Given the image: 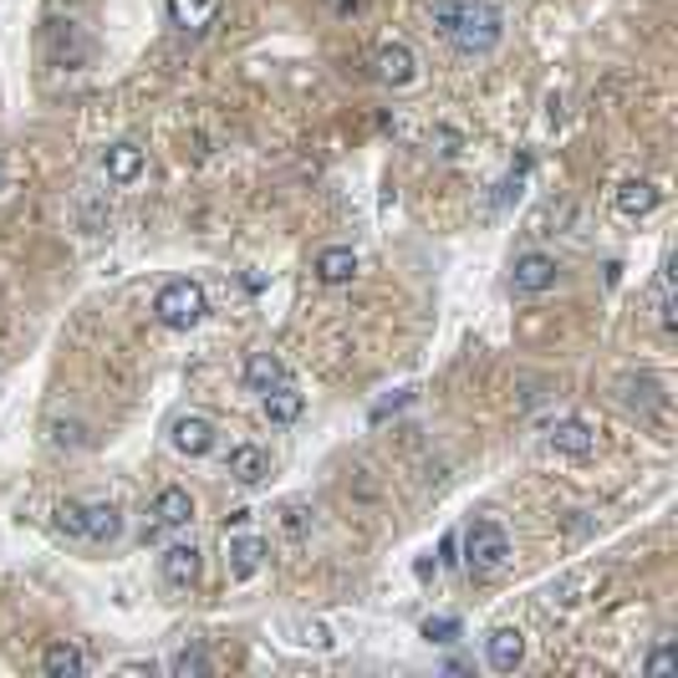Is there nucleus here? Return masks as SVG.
<instances>
[{"label":"nucleus","mask_w":678,"mask_h":678,"mask_svg":"<svg viewBox=\"0 0 678 678\" xmlns=\"http://www.w3.org/2000/svg\"><path fill=\"white\" fill-rule=\"evenodd\" d=\"M122 674H134V678H154V664H122Z\"/></svg>","instance_id":"nucleus-33"},{"label":"nucleus","mask_w":678,"mask_h":678,"mask_svg":"<svg viewBox=\"0 0 678 678\" xmlns=\"http://www.w3.org/2000/svg\"><path fill=\"white\" fill-rule=\"evenodd\" d=\"M245 521H250V510H245V505H240V510H230V515H225V531H240Z\"/></svg>","instance_id":"nucleus-32"},{"label":"nucleus","mask_w":678,"mask_h":678,"mask_svg":"<svg viewBox=\"0 0 678 678\" xmlns=\"http://www.w3.org/2000/svg\"><path fill=\"white\" fill-rule=\"evenodd\" d=\"M271 474V454L261 444H235L230 449V480L235 484H261Z\"/></svg>","instance_id":"nucleus-19"},{"label":"nucleus","mask_w":678,"mask_h":678,"mask_svg":"<svg viewBox=\"0 0 678 678\" xmlns=\"http://www.w3.org/2000/svg\"><path fill=\"white\" fill-rule=\"evenodd\" d=\"M281 632H286L296 648H316V654H332V648H337V632H332L327 622H316V618H286Z\"/></svg>","instance_id":"nucleus-18"},{"label":"nucleus","mask_w":678,"mask_h":678,"mask_svg":"<svg viewBox=\"0 0 678 678\" xmlns=\"http://www.w3.org/2000/svg\"><path fill=\"white\" fill-rule=\"evenodd\" d=\"M6 184H11V179H6V164H0V194H6Z\"/></svg>","instance_id":"nucleus-34"},{"label":"nucleus","mask_w":678,"mask_h":678,"mask_svg":"<svg viewBox=\"0 0 678 678\" xmlns=\"http://www.w3.org/2000/svg\"><path fill=\"white\" fill-rule=\"evenodd\" d=\"M225 567H230V581H250L255 571L266 567V541H261V535H230V546H225Z\"/></svg>","instance_id":"nucleus-11"},{"label":"nucleus","mask_w":678,"mask_h":678,"mask_svg":"<svg viewBox=\"0 0 678 678\" xmlns=\"http://www.w3.org/2000/svg\"><path fill=\"white\" fill-rule=\"evenodd\" d=\"M658 199H664V194H658V184H648V179H622L618 189H612V205H618L628 219L654 215Z\"/></svg>","instance_id":"nucleus-16"},{"label":"nucleus","mask_w":678,"mask_h":678,"mask_svg":"<svg viewBox=\"0 0 678 678\" xmlns=\"http://www.w3.org/2000/svg\"><path fill=\"white\" fill-rule=\"evenodd\" d=\"M642 668H648V674H674V668H678V654L668 648V642H658V648L648 654V664H642Z\"/></svg>","instance_id":"nucleus-29"},{"label":"nucleus","mask_w":678,"mask_h":678,"mask_svg":"<svg viewBox=\"0 0 678 678\" xmlns=\"http://www.w3.org/2000/svg\"><path fill=\"white\" fill-rule=\"evenodd\" d=\"M409 403H413V387H403V393H393V399H383V403H377V409H373V419H377V424H383L387 413H399V409H409Z\"/></svg>","instance_id":"nucleus-30"},{"label":"nucleus","mask_w":678,"mask_h":678,"mask_svg":"<svg viewBox=\"0 0 678 678\" xmlns=\"http://www.w3.org/2000/svg\"><path fill=\"white\" fill-rule=\"evenodd\" d=\"M373 67L387 87H409L413 77H419V57H413V47H403V41H383L377 57H373Z\"/></svg>","instance_id":"nucleus-10"},{"label":"nucleus","mask_w":678,"mask_h":678,"mask_svg":"<svg viewBox=\"0 0 678 678\" xmlns=\"http://www.w3.org/2000/svg\"><path fill=\"white\" fill-rule=\"evenodd\" d=\"M618 399L628 403L632 413H648V419H658V413L668 409V393H664V383H658V377H622Z\"/></svg>","instance_id":"nucleus-13"},{"label":"nucleus","mask_w":678,"mask_h":678,"mask_svg":"<svg viewBox=\"0 0 678 678\" xmlns=\"http://www.w3.org/2000/svg\"><path fill=\"white\" fill-rule=\"evenodd\" d=\"M215 16L219 0H169V21L179 31H205V26H215Z\"/></svg>","instance_id":"nucleus-22"},{"label":"nucleus","mask_w":678,"mask_h":678,"mask_svg":"<svg viewBox=\"0 0 678 678\" xmlns=\"http://www.w3.org/2000/svg\"><path fill=\"white\" fill-rule=\"evenodd\" d=\"M51 57L67 61V67H77L82 57H92V41H87L72 21H51Z\"/></svg>","instance_id":"nucleus-21"},{"label":"nucleus","mask_w":678,"mask_h":678,"mask_svg":"<svg viewBox=\"0 0 678 678\" xmlns=\"http://www.w3.org/2000/svg\"><path fill=\"white\" fill-rule=\"evenodd\" d=\"M47 434H51V444H57V449H87V444H92L82 419H51Z\"/></svg>","instance_id":"nucleus-24"},{"label":"nucleus","mask_w":678,"mask_h":678,"mask_svg":"<svg viewBox=\"0 0 678 678\" xmlns=\"http://www.w3.org/2000/svg\"><path fill=\"white\" fill-rule=\"evenodd\" d=\"M194 521V495L179 490V484H164L148 505V521H144V541H158L164 531H184Z\"/></svg>","instance_id":"nucleus-4"},{"label":"nucleus","mask_w":678,"mask_h":678,"mask_svg":"<svg viewBox=\"0 0 678 678\" xmlns=\"http://www.w3.org/2000/svg\"><path fill=\"white\" fill-rule=\"evenodd\" d=\"M209 668H215V664H209L205 648H179V654L169 658V674L174 678H205Z\"/></svg>","instance_id":"nucleus-25"},{"label":"nucleus","mask_w":678,"mask_h":678,"mask_svg":"<svg viewBox=\"0 0 678 678\" xmlns=\"http://www.w3.org/2000/svg\"><path fill=\"white\" fill-rule=\"evenodd\" d=\"M261 409H266L271 424H296V419H302V409H306V399L286 383V387H276V393H261Z\"/></svg>","instance_id":"nucleus-23"},{"label":"nucleus","mask_w":678,"mask_h":678,"mask_svg":"<svg viewBox=\"0 0 678 678\" xmlns=\"http://www.w3.org/2000/svg\"><path fill=\"white\" fill-rule=\"evenodd\" d=\"M557 281H561V266H557V255H546V250H521L515 266H510V286L521 291V296H546Z\"/></svg>","instance_id":"nucleus-5"},{"label":"nucleus","mask_w":678,"mask_h":678,"mask_svg":"<svg viewBox=\"0 0 678 678\" xmlns=\"http://www.w3.org/2000/svg\"><path fill=\"white\" fill-rule=\"evenodd\" d=\"M546 444L557 449V454H567V460H592L597 449V434L587 419H557L551 424V434H546Z\"/></svg>","instance_id":"nucleus-7"},{"label":"nucleus","mask_w":678,"mask_h":678,"mask_svg":"<svg viewBox=\"0 0 678 678\" xmlns=\"http://www.w3.org/2000/svg\"><path fill=\"white\" fill-rule=\"evenodd\" d=\"M363 6H367V0H327V11L342 16V21H352V16L363 11Z\"/></svg>","instance_id":"nucleus-31"},{"label":"nucleus","mask_w":678,"mask_h":678,"mask_svg":"<svg viewBox=\"0 0 678 678\" xmlns=\"http://www.w3.org/2000/svg\"><path fill=\"white\" fill-rule=\"evenodd\" d=\"M205 312H209V296H205V286H199V281H169V286H158V296H154V316L169 332L199 327V322H205Z\"/></svg>","instance_id":"nucleus-3"},{"label":"nucleus","mask_w":678,"mask_h":678,"mask_svg":"<svg viewBox=\"0 0 678 678\" xmlns=\"http://www.w3.org/2000/svg\"><path fill=\"white\" fill-rule=\"evenodd\" d=\"M57 531H67L72 541H82V500H61V505H57Z\"/></svg>","instance_id":"nucleus-27"},{"label":"nucleus","mask_w":678,"mask_h":678,"mask_svg":"<svg viewBox=\"0 0 678 678\" xmlns=\"http://www.w3.org/2000/svg\"><path fill=\"white\" fill-rule=\"evenodd\" d=\"M429 21L460 57H490L505 37V11L495 0H429Z\"/></svg>","instance_id":"nucleus-1"},{"label":"nucleus","mask_w":678,"mask_h":678,"mask_svg":"<svg viewBox=\"0 0 678 678\" xmlns=\"http://www.w3.org/2000/svg\"><path fill=\"white\" fill-rule=\"evenodd\" d=\"M312 271L322 286H352V276H357V250H352V245H327V250H316Z\"/></svg>","instance_id":"nucleus-12"},{"label":"nucleus","mask_w":678,"mask_h":678,"mask_svg":"<svg viewBox=\"0 0 678 678\" xmlns=\"http://www.w3.org/2000/svg\"><path fill=\"white\" fill-rule=\"evenodd\" d=\"M158 571H164V581L169 587H194L199 581V571H205V557H199V546H184V541H174V546H164V557H158Z\"/></svg>","instance_id":"nucleus-8"},{"label":"nucleus","mask_w":678,"mask_h":678,"mask_svg":"<svg viewBox=\"0 0 678 678\" xmlns=\"http://www.w3.org/2000/svg\"><path fill=\"white\" fill-rule=\"evenodd\" d=\"M41 674L47 678H82L87 674V658L77 642H51L47 654H41Z\"/></svg>","instance_id":"nucleus-20"},{"label":"nucleus","mask_w":678,"mask_h":678,"mask_svg":"<svg viewBox=\"0 0 678 678\" xmlns=\"http://www.w3.org/2000/svg\"><path fill=\"white\" fill-rule=\"evenodd\" d=\"M169 444L179 449L184 460H205L209 449L219 444V429H215V419H205V413H179L169 424Z\"/></svg>","instance_id":"nucleus-6"},{"label":"nucleus","mask_w":678,"mask_h":678,"mask_svg":"<svg viewBox=\"0 0 678 678\" xmlns=\"http://www.w3.org/2000/svg\"><path fill=\"white\" fill-rule=\"evenodd\" d=\"M484 664L495 674H515L525 664V632L521 628H495L484 638Z\"/></svg>","instance_id":"nucleus-9"},{"label":"nucleus","mask_w":678,"mask_h":678,"mask_svg":"<svg viewBox=\"0 0 678 678\" xmlns=\"http://www.w3.org/2000/svg\"><path fill=\"white\" fill-rule=\"evenodd\" d=\"M286 383H291V373L276 352H250V357H245V387H250V393H276V387H286Z\"/></svg>","instance_id":"nucleus-15"},{"label":"nucleus","mask_w":678,"mask_h":678,"mask_svg":"<svg viewBox=\"0 0 678 678\" xmlns=\"http://www.w3.org/2000/svg\"><path fill=\"white\" fill-rule=\"evenodd\" d=\"M658 327L674 332V276H668V266L658 276Z\"/></svg>","instance_id":"nucleus-28"},{"label":"nucleus","mask_w":678,"mask_h":678,"mask_svg":"<svg viewBox=\"0 0 678 678\" xmlns=\"http://www.w3.org/2000/svg\"><path fill=\"white\" fill-rule=\"evenodd\" d=\"M424 632L429 642H460V632H464V622L460 618H449V612H439V618H424Z\"/></svg>","instance_id":"nucleus-26"},{"label":"nucleus","mask_w":678,"mask_h":678,"mask_svg":"<svg viewBox=\"0 0 678 678\" xmlns=\"http://www.w3.org/2000/svg\"><path fill=\"white\" fill-rule=\"evenodd\" d=\"M464 571L474 581H490L510 567V535L500 521H470L464 525Z\"/></svg>","instance_id":"nucleus-2"},{"label":"nucleus","mask_w":678,"mask_h":678,"mask_svg":"<svg viewBox=\"0 0 678 678\" xmlns=\"http://www.w3.org/2000/svg\"><path fill=\"white\" fill-rule=\"evenodd\" d=\"M118 535H122L118 505H108V500H92V505H87L82 500V541L108 546V541H118Z\"/></svg>","instance_id":"nucleus-14"},{"label":"nucleus","mask_w":678,"mask_h":678,"mask_svg":"<svg viewBox=\"0 0 678 678\" xmlns=\"http://www.w3.org/2000/svg\"><path fill=\"white\" fill-rule=\"evenodd\" d=\"M102 174L112 184H134L144 174V148L138 144H108L102 148Z\"/></svg>","instance_id":"nucleus-17"}]
</instances>
